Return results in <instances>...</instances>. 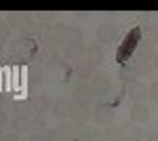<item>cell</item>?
<instances>
[{
    "instance_id": "6da1fadb",
    "label": "cell",
    "mask_w": 158,
    "mask_h": 141,
    "mask_svg": "<svg viewBox=\"0 0 158 141\" xmlns=\"http://www.w3.org/2000/svg\"><path fill=\"white\" fill-rule=\"evenodd\" d=\"M13 91L21 93V68L13 65Z\"/></svg>"
},
{
    "instance_id": "7a4b0ae2",
    "label": "cell",
    "mask_w": 158,
    "mask_h": 141,
    "mask_svg": "<svg viewBox=\"0 0 158 141\" xmlns=\"http://www.w3.org/2000/svg\"><path fill=\"white\" fill-rule=\"evenodd\" d=\"M27 93V68H21V93L19 97H25Z\"/></svg>"
},
{
    "instance_id": "3957f363",
    "label": "cell",
    "mask_w": 158,
    "mask_h": 141,
    "mask_svg": "<svg viewBox=\"0 0 158 141\" xmlns=\"http://www.w3.org/2000/svg\"><path fill=\"white\" fill-rule=\"evenodd\" d=\"M2 74H4V76H2V78H4V80H2V91H11L13 86L9 84V74H11V68H4V70H2Z\"/></svg>"
}]
</instances>
